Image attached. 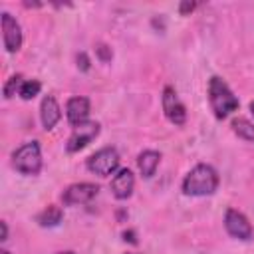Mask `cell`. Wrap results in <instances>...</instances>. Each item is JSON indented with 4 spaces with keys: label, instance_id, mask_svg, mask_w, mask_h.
I'll list each match as a JSON object with an SVG mask.
<instances>
[{
    "label": "cell",
    "instance_id": "11",
    "mask_svg": "<svg viewBox=\"0 0 254 254\" xmlns=\"http://www.w3.org/2000/svg\"><path fill=\"white\" fill-rule=\"evenodd\" d=\"M65 115H67V121H69L71 127H77V125L85 123L87 115H89V99L87 97H79V95L67 99Z\"/></svg>",
    "mask_w": 254,
    "mask_h": 254
},
{
    "label": "cell",
    "instance_id": "12",
    "mask_svg": "<svg viewBox=\"0 0 254 254\" xmlns=\"http://www.w3.org/2000/svg\"><path fill=\"white\" fill-rule=\"evenodd\" d=\"M40 117H42V125H44V129H54V127H56V123H58L60 117H62V109H60L56 97L46 95V97L42 99V105H40Z\"/></svg>",
    "mask_w": 254,
    "mask_h": 254
},
{
    "label": "cell",
    "instance_id": "25",
    "mask_svg": "<svg viewBox=\"0 0 254 254\" xmlns=\"http://www.w3.org/2000/svg\"><path fill=\"white\" fill-rule=\"evenodd\" d=\"M127 254H131V252H127Z\"/></svg>",
    "mask_w": 254,
    "mask_h": 254
},
{
    "label": "cell",
    "instance_id": "14",
    "mask_svg": "<svg viewBox=\"0 0 254 254\" xmlns=\"http://www.w3.org/2000/svg\"><path fill=\"white\" fill-rule=\"evenodd\" d=\"M62 218H64V210H62L60 206H56V204H50V206H46V208L36 216V222H38L40 226H56V224L62 222Z\"/></svg>",
    "mask_w": 254,
    "mask_h": 254
},
{
    "label": "cell",
    "instance_id": "8",
    "mask_svg": "<svg viewBox=\"0 0 254 254\" xmlns=\"http://www.w3.org/2000/svg\"><path fill=\"white\" fill-rule=\"evenodd\" d=\"M99 192V187L93 185V183H75V185H69L64 194H62V200L64 204L67 206H73V204H85L89 200H93Z\"/></svg>",
    "mask_w": 254,
    "mask_h": 254
},
{
    "label": "cell",
    "instance_id": "1",
    "mask_svg": "<svg viewBox=\"0 0 254 254\" xmlns=\"http://www.w3.org/2000/svg\"><path fill=\"white\" fill-rule=\"evenodd\" d=\"M218 187V173L210 165H196L183 181V192L189 196L212 194Z\"/></svg>",
    "mask_w": 254,
    "mask_h": 254
},
{
    "label": "cell",
    "instance_id": "22",
    "mask_svg": "<svg viewBox=\"0 0 254 254\" xmlns=\"http://www.w3.org/2000/svg\"><path fill=\"white\" fill-rule=\"evenodd\" d=\"M58 254H75L73 250H65V252H58Z\"/></svg>",
    "mask_w": 254,
    "mask_h": 254
},
{
    "label": "cell",
    "instance_id": "4",
    "mask_svg": "<svg viewBox=\"0 0 254 254\" xmlns=\"http://www.w3.org/2000/svg\"><path fill=\"white\" fill-rule=\"evenodd\" d=\"M85 167L99 177H109L119 169V153L113 147H103L93 155H89V159L85 161Z\"/></svg>",
    "mask_w": 254,
    "mask_h": 254
},
{
    "label": "cell",
    "instance_id": "17",
    "mask_svg": "<svg viewBox=\"0 0 254 254\" xmlns=\"http://www.w3.org/2000/svg\"><path fill=\"white\" fill-rule=\"evenodd\" d=\"M22 83H24V77H22V73H16V75H12L6 83H4V97L6 99H10L12 95H16V91L20 93V87H22Z\"/></svg>",
    "mask_w": 254,
    "mask_h": 254
},
{
    "label": "cell",
    "instance_id": "2",
    "mask_svg": "<svg viewBox=\"0 0 254 254\" xmlns=\"http://www.w3.org/2000/svg\"><path fill=\"white\" fill-rule=\"evenodd\" d=\"M208 101L218 119H224L238 109V97L232 93L228 83L218 75H212L208 81Z\"/></svg>",
    "mask_w": 254,
    "mask_h": 254
},
{
    "label": "cell",
    "instance_id": "5",
    "mask_svg": "<svg viewBox=\"0 0 254 254\" xmlns=\"http://www.w3.org/2000/svg\"><path fill=\"white\" fill-rule=\"evenodd\" d=\"M97 135H99V123H97V121H85V123L73 127V131H71V135H69V139H67V145H65L67 153H77V151H81V149L87 147Z\"/></svg>",
    "mask_w": 254,
    "mask_h": 254
},
{
    "label": "cell",
    "instance_id": "23",
    "mask_svg": "<svg viewBox=\"0 0 254 254\" xmlns=\"http://www.w3.org/2000/svg\"><path fill=\"white\" fill-rule=\"evenodd\" d=\"M250 113H252V115H254V101H252V103H250Z\"/></svg>",
    "mask_w": 254,
    "mask_h": 254
},
{
    "label": "cell",
    "instance_id": "3",
    "mask_svg": "<svg viewBox=\"0 0 254 254\" xmlns=\"http://www.w3.org/2000/svg\"><path fill=\"white\" fill-rule=\"evenodd\" d=\"M12 165L22 175H38L42 169V153L38 141L24 143L12 153Z\"/></svg>",
    "mask_w": 254,
    "mask_h": 254
},
{
    "label": "cell",
    "instance_id": "7",
    "mask_svg": "<svg viewBox=\"0 0 254 254\" xmlns=\"http://www.w3.org/2000/svg\"><path fill=\"white\" fill-rule=\"evenodd\" d=\"M161 101H163V111H165L167 119H169L173 125H185V121H187V109H185L183 101L179 99L177 91H175L171 85H167V87L163 89Z\"/></svg>",
    "mask_w": 254,
    "mask_h": 254
},
{
    "label": "cell",
    "instance_id": "15",
    "mask_svg": "<svg viewBox=\"0 0 254 254\" xmlns=\"http://www.w3.org/2000/svg\"><path fill=\"white\" fill-rule=\"evenodd\" d=\"M232 131H234L238 137L246 139V141H254V123H250V121L244 119V117L232 119Z\"/></svg>",
    "mask_w": 254,
    "mask_h": 254
},
{
    "label": "cell",
    "instance_id": "6",
    "mask_svg": "<svg viewBox=\"0 0 254 254\" xmlns=\"http://www.w3.org/2000/svg\"><path fill=\"white\" fill-rule=\"evenodd\" d=\"M224 228L230 236L238 238V240H250L254 236V228L248 222V218L236 210V208H228L224 214Z\"/></svg>",
    "mask_w": 254,
    "mask_h": 254
},
{
    "label": "cell",
    "instance_id": "9",
    "mask_svg": "<svg viewBox=\"0 0 254 254\" xmlns=\"http://www.w3.org/2000/svg\"><path fill=\"white\" fill-rule=\"evenodd\" d=\"M2 40H4L6 52H10V54L18 52L20 46H22V30H20V24L8 12L2 14Z\"/></svg>",
    "mask_w": 254,
    "mask_h": 254
},
{
    "label": "cell",
    "instance_id": "18",
    "mask_svg": "<svg viewBox=\"0 0 254 254\" xmlns=\"http://www.w3.org/2000/svg\"><path fill=\"white\" fill-rule=\"evenodd\" d=\"M97 54H99L101 62H109V60H111V48H107V46H103V44L97 48Z\"/></svg>",
    "mask_w": 254,
    "mask_h": 254
},
{
    "label": "cell",
    "instance_id": "24",
    "mask_svg": "<svg viewBox=\"0 0 254 254\" xmlns=\"http://www.w3.org/2000/svg\"><path fill=\"white\" fill-rule=\"evenodd\" d=\"M0 254H10V252L8 250H0Z\"/></svg>",
    "mask_w": 254,
    "mask_h": 254
},
{
    "label": "cell",
    "instance_id": "21",
    "mask_svg": "<svg viewBox=\"0 0 254 254\" xmlns=\"http://www.w3.org/2000/svg\"><path fill=\"white\" fill-rule=\"evenodd\" d=\"M0 226H2V238H0V240L4 242V240L8 238V226H6V222H0Z\"/></svg>",
    "mask_w": 254,
    "mask_h": 254
},
{
    "label": "cell",
    "instance_id": "20",
    "mask_svg": "<svg viewBox=\"0 0 254 254\" xmlns=\"http://www.w3.org/2000/svg\"><path fill=\"white\" fill-rule=\"evenodd\" d=\"M77 65H79L83 71H87V69H89V60H87V56H85V54H79V56H77Z\"/></svg>",
    "mask_w": 254,
    "mask_h": 254
},
{
    "label": "cell",
    "instance_id": "19",
    "mask_svg": "<svg viewBox=\"0 0 254 254\" xmlns=\"http://www.w3.org/2000/svg\"><path fill=\"white\" fill-rule=\"evenodd\" d=\"M196 8V4L194 2H183L181 6H179V10H181V14L185 16V14H189V12H192Z\"/></svg>",
    "mask_w": 254,
    "mask_h": 254
},
{
    "label": "cell",
    "instance_id": "10",
    "mask_svg": "<svg viewBox=\"0 0 254 254\" xmlns=\"http://www.w3.org/2000/svg\"><path fill=\"white\" fill-rule=\"evenodd\" d=\"M133 189H135V177L129 169H119L111 181V192L115 198L119 200H125L133 194Z\"/></svg>",
    "mask_w": 254,
    "mask_h": 254
},
{
    "label": "cell",
    "instance_id": "13",
    "mask_svg": "<svg viewBox=\"0 0 254 254\" xmlns=\"http://www.w3.org/2000/svg\"><path fill=\"white\" fill-rule=\"evenodd\" d=\"M159 163H161V153L159 151H151V149L149 151H143L139 155V159H137V167H139L141 175L147 177V179L155 175Z\"/></svg>",
    "mask_w": 254,
    "mask_h": 254
},
{
    "label": "cell",
    "instance_id": "16",
    "mask_svg": "<svg viewBox=\"0 0 254 254\" xmlns=\"http://www.w3.org/2000/svg\"><path fill=\"white\" fill-rule=\"evenodd\" d=\"M40 89H42V83H40L38 79H28V81H24L22 87H20V97L26 99V101H30V99H34V97L40 93Z\"/></svg>",
    "mask_w": 254,
    "mask_h": 254
}]
</instances>
